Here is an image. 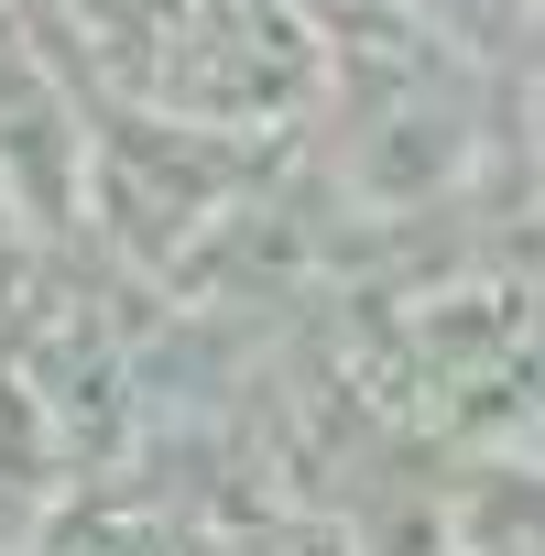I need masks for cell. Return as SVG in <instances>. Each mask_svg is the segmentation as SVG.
Returning a JSON list of instances; mask_svg holds the SVG:
<instances>
[{
	"label": "cell",
	"mask_w": 545,
	"mask_h": 556,
	"mask_svg": "<svg viewBox=\"0 0 545 556\" xmlns=\"http://www.w3.org/2000/svg\"><path fill=\"white\" fill-rule=\"evenodd\" d=\"M77 23L131 110L197 131H284L328 99V45L295 0H77Z\"/></svg>",
	"instance_id": "cell-1"
},
{
	"label": "cell",
	"mask_w": 545,
	"mask_h": 556,
	"mask_svg": "<svg viewBox=\"0 0 545 556\" xmlns=\"http://www.w3.org/2000/svg\"><path fill=\"white\" fill-rule=\"evenodd\" d=\"M415 12H426L436 34H458L469 55H491V45H512V34L545 23V0H415Z\"/></svg>",
	"instance_id": "cell-2"
}]
</instances>
